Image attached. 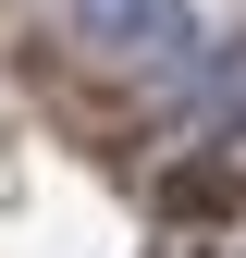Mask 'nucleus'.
Wrapping results in <instances>:
<instances>
[{
	"label": "nucleus",
	"instance_id": "1",
	"mask_svg": "<svg viewBox=\"0 0 246 258\" xmlns=\"http://www.w3.org/2000/svg\"><path fill=\"white\" fill-rule=\"evenodd\" d=\"M61 37H74L99 74L148 86V111H172L184 86L209 74V49H222V25L197 13V0H61Z\"/></svg>",
	"mask_w": 246,
	"mask_h": 258
},
{
	"label": "nucleus",
	"instance_id": "2",
	"mask_svg": "<svg viewBox=\"0 0 246 258\" xmlns=\"http://www.w3.org/2000/svg\"><path fill=\"white\" fill-rule=\"evenodd\" d=\"M197 160H246V25H222V49H209V74L184 86V99L160 111Z\"/></svg>",
	"mask_w": 246,
	"mask_h": 258
}]
</instances>
